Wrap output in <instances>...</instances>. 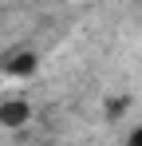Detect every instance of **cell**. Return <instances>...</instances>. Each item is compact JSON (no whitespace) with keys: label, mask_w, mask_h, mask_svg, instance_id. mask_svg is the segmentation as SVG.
<instances>
[{"label":"cell","mask_w":142,"mask_h":146,"mask_svg":"<svg viewBox=\"0 0 142 146\" xmlns=\"http://www.w3.org/2000/svg\"><path fill=\"white\" fill-rule=\"evenodd\" d=\"M32 115V107L24 103V99H8V103H0V122L4 126H24Z\"/></svg>","instance_id":"cell-1"},{"label":"cell","mask_w":142,"mask_h":146,"mask_svg":"<svg viewBox=\"0 0 142 146\" xmlns=\"http://www.w3.org/2000/svg\"><path fill=\"white\" fill-rule=\"evenodd\" d=\"M130 142H142V130H134V134H130Z\"/></svg>","instance_id":"cell-3"},{"label":"cell","mask_w":142,"mask_h":146,"mask_svg":"<svg viewBox=\"0 0 142 146\" xmlns=\"http://www.w3.org/2000/svg\"><path fill=\"white\" fill-rule=\"evenodd\" d=\"M4 67H8V75H28V71H36V55L24 51V55H16V59H8Z\"/></svg>","instance_id":"cell-2"}]
</instances>
